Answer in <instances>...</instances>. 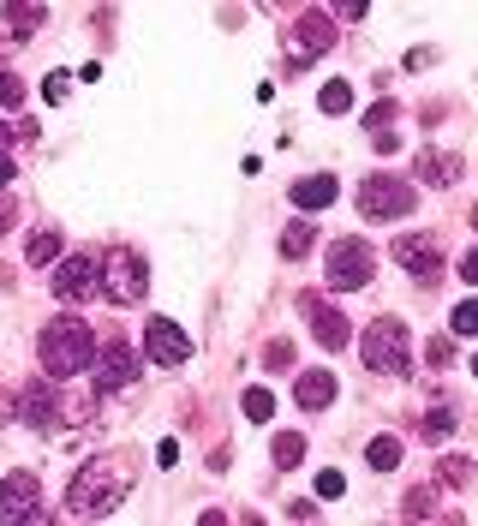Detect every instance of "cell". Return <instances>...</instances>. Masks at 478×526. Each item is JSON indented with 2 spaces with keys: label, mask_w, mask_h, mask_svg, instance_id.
I'll return each mask as SVG.
<instances>
[{
  "label": "cell",
  "mask_w": 478,
  "mask_h": 526,
  "mask_svg": "<svg viewBox=\"0 0 478 526\" xmlns=\"http://www.w3.org/2000/svg\"><path fill=\"white\" fill-rule=\"evenodd\" d=\"M132 491V461H114V455H96L90 467H78V479L66 484V509L78 521H102V514H114Z\"/></svg>",
  "instance_id": "obj_1"
},
{
  "label": "cell",
  "mask_w": 478,
  "mask_h": 526,
  "mask_svg": "<svg viewBox=\"0 0 478 526\" xmlns=\"http://www.w3.org/2000/svg\"><path fill=\"white\" fill-rule=\"evenodd\" d=\"M36 353H43V371L54 377V383H66V377H78V371L96 365V329L84 323V317H54V323L36 335Z\"/></svg>",
  "instance_id": "obj_2"
},
{
  "label": "cell",
  "mask_w": 478,
  "mask_h": 526,
  "mask_svg": "<svg viewBox=\"0 0 478 526\" xmlns=\"http://www.w3.org/2000/svg\"><path fill=\"white\" fill-rule=\"evenodd\" d=\"M359 353H365V365L383 371V377H406V365H413V347H406V323H401V317H377V323L365 329Z\"/></svg>",
  "instance_id": "obj_3"
},
{
  "label": "cell",
  "mask_w": 478,
  "mask_h": 526,
  "mask_svg": "<svg viewBox=\"0 0 478 526\" xmlns=\"http://www.w3.org/2000/svg\"><path fill=\"white\" fill-rule=\"evenodd\" d=\"M371 245L365 240H329V252H323V282L335 287V293H353V287L371 282Z\"/></svg>",
  "instance_id": "obj_4"
},
{
  "label": "cell",
  "mask_w": 478,
  "mask_h": 526,
  "mask_svg": "<svg viewBox=\"0 0 478 526\" xmlns=\"http://www.w3.org/2000/svg\"><path fill=\"white\" fill-rule=\"evenodd\" d=\"M359 215L365 222H401V215H413V185L389 180V174H371L359 185Z\"/></svg>",
  "instance_id": "obj_5"
},
{
  "label": "cell",
  "mask_w": 478,
  "mask_h": 526,
  "mask_svg": "<svg viewBox=\"0 0 478 526\" xmlns=\"http://www.w3.org/2000/svg\"><path fill=\"white\" fill-rule=\"evenodd\" d=\"M144 282H150V270H144V257L138 252H108L102 257V293L114 299V305H138L144 299Z\"/></svg>",
  "instance_id": "obj_6"
},
{
  "label": "cell",
  "mask_w": 478,
  "mask_h": 526,
  "mask_svg": "<svg viewBox=\"0 0 478 526\" xmlns=\"http://www.w3.org/2000/svg\"><path fill=\"white\" fill-rule=\"evenodd\" d=\"M102 287V257L96 252H60V263H54V299L60 305H78V299H90Z\"/></svg>",
  "instance_id": "obj_7"
},
{
  "label": "cell",
  "mask_w": 478,
  "mask_h": 526,
  "mask_svg": "<svg viewBox=\"0 0 478 526\" xmlns=\"http://www.w3.org/2000/svg\"><path fill=\"white\" fill-rule=\"evenodd\" d=\"M43 502V484H36V472H6L0 479V521L13 526V521H48V509H36Z\"/></svg>",
  "instance_id": "obj_8"
},
{
  "label": "cell",
  "mask_w": 478,
  "mask_h": 526,
  "mask_svg": "<svg viewBox=\"0 0 478 526\" xmlns=\"http://www.w3.org/2000/svg\"><path fill=\"white\" fill-rule=\"evenodd\" d=\"M144 359H156V365H186L191 359V335L174 323V317H144Z\"/></svg>",
  "instance_id": "obj_9"
},
{
  "label": "cell",
  "mask_w": 478,
  "mask_h": 526,
  "mask_svg": "<svg viewBox=\"0 0 478 526\" xmlns=\"http://www.w3.org/2000/svg\"><path fill=\"white\" fill-rule=\"evenodd\" d=\"M18 419H24L30 431H60L66 419H73V412H66V401L54 395V377H48V383H30L24 395H18Z\"/></svg>",
  "instance_id": "obj_10"
},
{
  "label": "cell",
  "mask_w": 478,
  "mask_h": 526,
  "mask_svg": "<svg viewBox=\"0 0 478 526\" xmlns=\"http://www.w3.org/2000/svg\"><path fill=\"white\" fill-rule=\"evenodd\" d=\"M90 371H96V401H102V395H120V389H132V383H138L144 359L132 353V347H120V342H114V347H108V353H102Z\"/></svg>",
  "instance_id": "obj_11"
},
{
  "label": "cell",
  "mask_w": 478,
  "mask_h": 526,
  "mask_svg": "<svg viewBox=\"0 0 478 526\" xmlns=\"http://www.w3.org/2000/svg\"><path fill=\"white\" fill-rule=\"evenodd\" d=\"M299 312H305V323H311V335H317V342L329 347V353H341V347L353 342L347 317L335 312V305H329V299H323V293H305V299H299Z\"/></svg>",
  "instance_id": "obj_12"
},
{
  "label": "cell",
  "mask_w": 478,
  "mask_h": 526,
  "mask_svg": "<svg viewBox=\"0 0 478 526\" xmlns=\"http://www.w3.org/2000/svg\"><path fill=\"white\" fill-rule=\"evenodd\" d=\"M395 263H401L406 275H419V282H436V275H443V245H436L431 233H401V240H395Z\"/></svg>",
  "instance_id": "obj_13"
},
{
  "label": "cell",
  "mask_w": 478,
  "mask_h": 526,
  "mask_svg": "<svg viewBox=\"0 0 478 526\" xmlns=\"http://www.w3.org/2000/svg\"><path fill=\"white\" fill-rule=\"evenodd\" d=\"M335 395H341V383H335V371H299V383H293V401L311 412L335 407Z\"/></svg>",
  "instance_id": "obj_14"
},
{
  "label": "cell",
  "mask_w": 478,
  "mask_h": 526,
  "mask_svg": "<svg viewBox=\"0 0 478 526\" xmlns=\"http://www.w3.org/2000/svg\"><path fill=\"white\" fill-rule=\"evenodd\" d=\"M293 43H299V55H323V48H335V18L329 13H305L299 25H293Z\"/></svg>",
  "instance_id": "obj_15"
},
{
  "label": "cell",
  "mask_w": 478,
  "mask_h": 526,
  "mask_svg": "<svg viewBox=\"0 0 478 526\" xmlns=\"http://www.w3.org/2000/svg\"><path fill=\"white\" fill-rule=\"evenodd\" d=\"M335 192H341V185H335V174H305V180L293 185V203H299V210H329Z\"/></svg>",
  "instance_id": "obj_16"
},
{
  "label": "cell",
  "mask_w": 478,
  "mask_h": 526,
  "mask_svg": "<svg viewBox=\"0 0 478 526\" xmlns=\"http://www.w3.org/2000/svg\"><path fill=\"white\" fill-rule=\"evenodd\" d=\"M419 180H424V185H454V180H461V162L424 144V150H419Z\"/></svg>",
  "instance_id": "obj_17"
},
{
  "label": "cell",
  "mask_w": 478,
  "mask_h": 526,
  "mask_svg": "<svg viewBox=\"0 0 478 526\" xmlns=\"http://www.w3.org/2000/svg\"><path fill=\"white\" fill-rule=\"evenodd\" d=\"M0 18H6V30H13V36H30L36 25H48V13L36 6V0H6V6H0Z\"/></svg>",
  "instance_id": "obj_18"
},
{
  "label": "cell",
  "mask_w": 478,
  "mask_h": 526,
  "mask_svg": "<svg viewBox=\"0 0 478 526\" xmlns=\"http://www.w3.org/2000/svg\"><path fill=\"white\" fill-rule=\"evenodd\" d=\"M60 252H66V240H60L54 228H36V233H30V263H36V270H54Z\"/></svg>",
  "instance_id": "obj_19"
},
{
  "label": "cell",
  "mask_w": 478,
  "mask_h": 526,
  "mask_svg": "<svg viewBox=\"0 0 478 526\" xmlns=\"http://www.w3.org/2000/svg\"><path fill=\"white\" fill-rule=\"evenodd\" d=\"M449 431H454V412H449V401H436V412L419 419V437L424 442H449Z\"/></svg>",
  "instance_id": "obj_20"
},
{
  "label": "cell",
  "mask_w": 478,
  "mask_h": 526,
  "mask_svg": "<svg viewBox=\"0 0 478 526\" xmlns=\"http://www.w3.org/2000/svg\"><path fill=\"white\" fill-rule=\"evenodd\" d=\"M365 461H371L377 472H395V467H401V437H371Z\"/></svg>",
  "instance_id": "obj_21"
},
{
  "label": "cell",
  "mask_w": 478,
  "mask_h": 526,
  "mask_svg": "<svg viewBox=\"0 0 478 526\" xmlns=\"http://www.w3.org/2000/svg\"><path fill=\"white\" fill-rule=\"evenodd\" d=\"M269 455H276V467H299V461H305V437H299V431H281Z\"/></svg>",
  "instance_id": "obj_22"
},
{
  "label": "cell",
  "mask_w": 478,
  "mask_h": 526,
  "mask_svg": "<svg viewBox=\"0 0 478 526\" xmlns=\"http://www.w3.org/2000/svg\"><path fill=\"white\" fill-rule=\"evenodd\" d=\"M317 108H323V114H347V108H353V90L335 78V84H323V90H317Z\"/></svg>",
  "instance_id": "obj_23"
},
{
  "label": "cell",
  "mask_w": 478,
  "mask_h": 526,
  "mask_svg": "<svg viewBox=\"0 0 478 526\" xmlns=\"http://www.w3.org/2000/svg\"><path fill=\"white\" fill-rule=\"evenodd\" d=\"M424 514H436V491H431V484H419V491L401 502V521H424Z\"/></svg>",
  "instance_id": "obj_24"
},
{
  "label": "cell",
  "mask_w": 478,
  "mask_h": 526,
  "mask_svg": "<svg viewBox=\"0 0 478 526\" xmlns=\"http://www.w3.org/2000/svg\"><path fill=\"white\" fill-rule=\"evenodd\" d=\"M305 252H311V222H293L281 233V257H305Z\"/></svg>",
  "instance_id": "obj_25"
},
{
  "label": "cell",
  "mask_w": 478,
  "mask_h": 526,
  "mask_svg": "<svg viewBox=\"0 0 478 526\" xmlns=\"http://www.w3.org/2000/svg\"><path fill=\"white\" fill-rule=\"evenodd\" d=\"M449 329H454V335H478V293H473V299H461V305H454Z\"/></svg>",
  "instance_id": "obj_26"
},
{
  "label": "cell",
  "mask_w": 478,
  "mask_h": 526,
  "mask_svg": "<svg viewBox=\"0 0 478 526\" xmlns=\"http://www.w3.org/2000/svg\"><path fill=\"white\" fill-rule=\"evenodd\" d=\"M269 412H276V401H269V389H246V419H251V425H263Z\"/></svg>",
  "instance_id": "obj_27"
},
{
  "label": "cell",
  "mask_w": 478,
  "mask_h": 526,
  "mask_svg": "<svg viewBox=\"0 0 478 526\" xmlns=\"http://www.w3.org/2000/svg\"><path fill=\"white\" fill-rule=\"evenodd\" d=\"M288 365H293V342H269V353H263V371H269V377H281Z\"/></svg>",
  "instance_id": "obj_28"
},
{
  "label": "cell",
  "mask_w": 478,
  "mask_h": 526,
  "mask_svg": "<svg viewBox=\"0 0 478 526\" xmlns=\"http://www.w3.org/2000/svg\"><path fill=\"white\" fill-rule=\"evenodd\" d=\"M317 497H347V479H341V472H317Z\"/></svg>",
  "instance_id": "obj_29"
},
{
  "label": "cell",
  "mask_w": 478,
  "mask_h": 526,
  "mask_svg": "<svg viewBox=\"0 0 478 526\" xmlns=\"http://www.w3.org/2000/svg\"><path fill=\"white\" fill-rule=\"evenodd\" d=\"M395 114H401V108H395V102H389V96H383V102H377V108H371V114H365V126H371V132H383V126H389V120H395Z\"/></svg>",
  "instance_id": "obj_30"
},
{
  "label": "cell",
  "mask_w": 478,
  "mask_h": 526,
  "mask_svg": "<svg viewBox=\"0 0 478 526\" xmlns=\"http://www.w3.org/2000/svg\"><path fill=\"white\" fill-rule=\"evenodd\" d=\"M0 102H6V108H18V102H24V84H18L13 72H0Z\"/></svg>",
  "instance_id": "obj_31"
},
{
  "label": "cell",
  "mask_w": 478,
  "mask_h": 526,
  "mask_svg": "<svg viewBox=\"0 0 478 526\" xmlns=\"http://www.w3.org/2000/svg\"><path fill=\"white\" fill-rule=\"evenodd\" d=\"M443 479H449V484H466V479H473V467H466L461 455H449V461H443Z\"/></svg>",
  "instance_id": "obj_32"
},
{
  "label": "cell",
  "mask_w": 478,
  "mask_h": 526,
  "mask_svg": "<svg viewBox=\"0 0 478 526\" xmlns=\"http://www.w3.org/2000/svg\"><path fill=\"white\" fill-rule=\"evenodd\" d=\"M365 6H371V0H335V13L347 18V25H359V18H365Z\"/></svg>",
  "instance_id": "obj_33"
},
{
  "label": "cell",
  "mask_w": 478,
  "mask_h": 526,
  "mask_svg": "<svg viewBox=\"0 0 478 526\" xmlns=\"http://www.w3.org/2000/svg\"><path fill=\"white\" fill-rule=\"evenodd\" d=\"M424 359H431V365H449V335H436V342L424 347Z\"/></svg>",
  "instance_id": "obj_34"
},
{
  "label": "cell",
  "mask_w": 478,
  "mask_h": 526,
  "mask_svg": "<svg viewBox=\"0 0 478 526\" xmlns=\"http://www.w3.org/2000/svg\"><path fill=\"white\" fill-rule=\"evenodd\" d=\"M174 461H180V442H174V437L156 442V467H174Z\"/></svg>",
  "instance_id": "obj_35"
},
{
  "label": "cell",
  "mask_w": 478,
  "mask_h": 526,
  "mask_svg": "<svg viewBox=\"0 0 478 526\" xmlns=\"http://www.w3.org/2000/svg\"><path fill=\"white\" fill-rule=\"evenodd\" d=\"M43 102H66V78H48V84H43Z\"/></svg>",
  "instance_id": "obj_36"
},
{
  "label": "cell",
  "mask_w": 478,
  "mask_h": 526,
  "mask_svg": "<svg viewBox=\"0 0 478 526\" xmlns=\"http://www.w3.org/2000/svg\"><path fill=\"white\" fill-rule=\"evenodd\" d=\"M461 275H466V282H473V287H478V245H473V252H466V257H461Z\"/></svg>",
  "instance_id": "obj_37"
},
{
  "label": "cell",
  "mask_w": 478,
  "mask_h": 526,
  "mask_svg": "<svg viewBox=\"0 0 478 526\" xmlns=\"http://www.w3.org/2000/svg\"><path fill=\"white\" fill-rule=\"evenodd\" d=\"M13 222H18V203H13V198H0V233L13 228Z\"/></svg>",
  "instance_id": "obj_38"
},
{
  "label": "cell",
  "mask_w": 478,
  "mask_h": 526,
  "mask_svg": "<svg viewBox=\"0 0 478 526\" xmlns=\"http://www.w3.org/2000/svg\"><path fill=\"white\" fill-rule=\"evenodd\" d=\"M13 174H18V168H13V156H6V150H0V185L13 180Z\"/></svg>",
  "instance_id": "obj_39"
},
{
  "label": "cell",
  "mask_w": 478,
  "mask_h": 526,
  "mask_svg": "<svg viewBox=\"0 0 478 526\" xmlns=\"http://www.w3.org/2000/svg\"><path fill=\"white\" fill-rule=\"evenodd\" d=\"M6 419H13V395H0V425H6Z\"/></svg>",
  "instance_id": "obj_40"
},
{
  "label": "cell",
  "mask_w": 478,
  "mask_h": 526,
  "mask_svg": "<svg viewBox=\"0 0 478 526\" xmlns=\"http://www.w3.org/2000/svg\"><path fill=\"white\" fill-rule=\"evenodd\" d=\"M466 222H473V228H478V203H473V210H466Z\"/></svg>",
  "instance_id": "obj_41"
},
{
  "label": "cell",
  "mask_w": 478,
  "mask_h": 526,
  "mask_svg": "<svg viewBox=\"0 0 478 526\" xmlns=\"http://www.w3.org/2000/svg\"><path fill=\"white\" fill-rule=\"evenodd\" d=\"M0 150H6V126H0Z\"/></svg>",
  "instance_id": "obj_42"
},
{
  "label": "cell",
  "mask_w": 478,
  "mask_h": 526,
  "mask_svg": "<svg viewBox=\"0 0 478 526\" xmlns=\"http://www.w3.org/2000/svg\"><path fill=\"white\" fill-rule=\"evenodd\" d=\"M473 377H478V353H473Z\"/></svg>",
  "instance_id": "obj_43"
}]
</instances>
